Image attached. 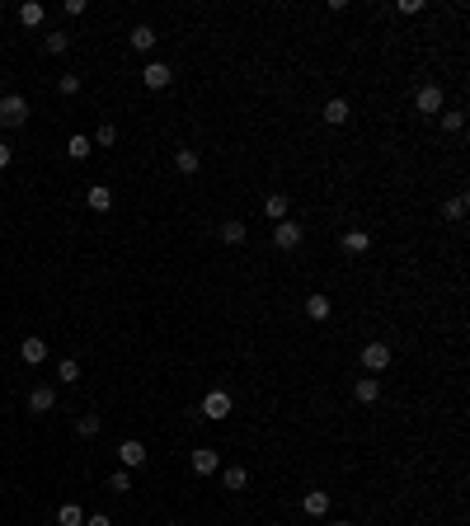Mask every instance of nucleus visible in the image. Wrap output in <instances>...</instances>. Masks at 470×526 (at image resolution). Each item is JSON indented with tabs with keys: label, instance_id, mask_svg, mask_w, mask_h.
Instances as JSON below:
<instances>
[{
	"label": "nucleus",
	"instance_id": "nucleus-7",
	"mask_svg": "<svg viewBox=\"0 0 470 526\" xmlns=\"http://www.w3.org/2000/svg\"><path fill=\"white\" fill-rule=\"evenodd\" d=\"M118 461H123V470H137V465H146V447H141L137 437H127L123 447H118Z\"/></svg>",
	"mask_w": 470,
	"mask_h": 526
},
{
	"label": "nucleus",
	"instance_id": "nucleus-20",
	"mask_svg": "<svg viewBox=\"0 0 470 526\" xmlns=\"http://www.w3.org/2000/svg\"><path fill=\"white\" fill-rule=\"evenodd\" d=\"M306 315H311V320H329V296H306Z\"/></svg>",
	"mask_w": 470,
	"mask_h": 526
},
{
	"label": "nucleus",
	"instance_id": "nucleus-33",
	"mask_svg": "<svg viewBox=\"0 0 470 526\" xmlns=\"http://www.w3.org/2000/svg\"><path fill=\"white\" fill-rule=\"evenodd\" d=\"M395 10H400V15H419V10H423V0H400Z\"/></svg>",
	"mask_w": 470,
	"mask_h": 526
},
{
	"label": "nucleus",
	"instance_id": "nucleus-27",
	"mask_svg": "<svg viewBox=\"0 0 470 526\" xmlns=\"http://www.w3.org/2000/svg\"><path fill=\"white\" fill-rule=\"evenodd\" d=\"M109 489H113V494H127V489H132V475H127V470H113V475H109Z\"/></svg>",
	"mask_w": 470,
	"mask_h": 526
},
{
	"label": "nucleus",
	"instance_id": "nucleus-2",
	"mask_svg": "<svg viewBox=\"0 0 470 526\" xmlns=\"http://www.w3.org/2000/svg\"><path fill=\"white\" fill-rule=\"evenodd\" d=\"M198 414L212 418V423H221V418H231V395L226 390H207L203 404H198Z\"/></svg>",
	"mask_w": 470,
	"mask_h": 526
},
{
	"label": "nucleus",
	"instance_id": "nucleus-13",
	"mask_svg": "<svg viewBox=\"0 0 470 526\" xmlns=\"http://www.w3.org/2000/svg\"><path fill=\"white\" fill-rule=\"evenodd\" d=\"M353 395H358L362 404H376L381 400V381H376V376H362L358 386H353Z\"/></svg>",
	"mask_w": 470,
	"mask_h": 526
},
{
	"label": "nucleus",
	"instance_id": "nucleus-11",
	"mask_svg": "<svg viewBox=\"0 0 470 526\" xmlns=\"http://www.w3.org/2000/svg\"><path fill=\"white\" fill-rule=\"evenodd\" d=\"M193 475H217V451H212V447L193 451Z\"/></svg>",
	"mask_w": 470,
	"mask_h": 526
},
{
	"label": "nucleus",
	"instance_id": "nucleus-1",
	"mask_svg": "<svg viewBox=\"0 0 470 526\" xmlns=\"http://www.w3.org/2000/svg\"><path fill=\"white\" fill-rule=\"evenodd\" d=\"M29 123V99L24 94H5L0 99V127H24Z\"/></svg>",
	"mask_w": 470,
	"mask_h": 526
},
{
	"label": "nucleus",
	"instance_id": "nucleus-12",
	"mask_svg": "<svg viewBox=\"0 0 470 526\" xmlns=\"http://www.w3.org/2000/svg\"><path fill=\"white\" fill-rule=\"evenodd\" d=\"M85 202H90V212H109V207H113V188L94 184L90 193H85Z\"/></svg>",
	"mask_w": 470,
	"mask_h": 526
},
{
	"label": "nucleus",
	"instance_id": "nucleus-17",
	"mask_svg": "<svg viewBox=\"0 0 470 526\" xmlns=\"http://www.w3.org/2000/svg\"><path fill=\"white\" fill-rule=\"evenodd\" d=\"M174 170H179V174H198V170H203L198 151H174Z\"/></svg>",
	"mask_w": 470,
	"mask_h": 526
},
{
	"label": "nucleus",
	"instance_id": "nucleus-31",
	"mask_svg": "<svg viewBox=\"0 0 470 526\" xmlns=\"http://www.w3.org/2000/svg\"><path fill=\"white\" fill-rule=\"evenodd\" d=\"M461 127H466L461 113H442V132H461Z\"/></svg>",
	"mask_w": 470,
	"mask_h": 526
},
{
	"label": "nucleus",
	"instance_id": "nucleus-16",
	"mask_svg": "<svg viewBox=\"0 0 470 526\" xmlns=\"http://www.w3.org/2000/svg\"><path fill=\"white\" fill-rule=\"evenodd\" d=\"M221 484H226V489H231V494H240V489H245V484H250V470H245V465H231V470H226V475H221Z\"/></svg>",
	"mask_w": 470,
	"mask_h": 526
},
{
	"label": "nucleus",
	"instance_id": "nucleus-23",
	"mask_svg": "<svg viewBox=\"0 0 470 526\" xmlns=\"http://www.w3.org/2000/svg\"><path fill=\"white\" fill-rule=\"evenodd\" d=\"M57 376H62L66 386H71V381H80V362H76V357H62V362H57Z\"/></svg>",
	"mask_w": 470,
	"mask_h": 526
},
{
	"label": "nucleus",
	"instance_id": "nucleus-19",
	"mask_svg": "<svg viewBox=\"0 0 470 526\" xmlns=\"http://www.w3.org/2000/svg\"><path fill=\"white\" fill-rule=\"evenodd\" d=\"M325 123H334V127L348 123V99H329L325 104Z\"/></svg>",
	"mask_w": 470,
	"mask_h": 526
},
{
	"label": "nucleus",
	"instance_id": "nucleus-30",
	"mask_svg": "<svg viewBox=\"0 0 470 526\" xmlns=\"http://www.w3.org/2000/svg\"><path fill=\"white\" fill-rule=\"evenodd\" d=\"M442 212H447V221H461V217H466V198H452Z\"/></svg>",
	"mask_w": 470,
	"mask_h": 526
},
{
	"label": "nucleus",
	"instance_id": "nucleus-24",
	"mask_svg": "<svg viewBox=\"0 0 470 526\" xmlns=\"http://www.w3.org/2000/svg\"><path fill=\"white\" fill-rule=\"evenodd\" d=\"M221 240H226V245H240V240H245V221H226V226H221Z\"/></svg>",
	"mask_w": 470,
	"mask_h": 526
},
{
	"label": "nucleus",
	"instance_id": "nucleus-32",
	"mask_svg": "<svg viewBox=\"0 0 470 526\" xmlns=\"http://www.w3.org/2000/svg\"><path fill=\"white\" fill-rule=\"evenodd\" d=\"M57 90H62V94H76L80 80H76V76H62V80H57Z\"/></svg>",
	"mask_w": 470,
	"mask_h": 526
},
{
	"label": "nucleus",
	"instance_id": "nucleus-9",
	"mask_svg": "<svg viewBox=\"0 0 470 526\" xmlns=\"http://www.w3.org/2000/svg\"><path fill=\"white\" fill-rule=\"evenodd\" d=\"M19 357H24L29 367H38V362H47V339H24V343H19Z\"/></svg>",
	"mask_w": 470,
	"mask_h": 526
},
{
	"label": "nucleus",
	"instance_id": "nucleus-3",
	"mask_svg": "<svg viewBox=\"0 0 470 526\" xmlns=\"http://www.w3.org/2000/svg\"><path fill=\"white\" fill-rule=\"evenodd\" d=\"M391 343H367V348H362V367H367V372H386V367H391Z\"/></svg>",
	"mask_w": 470,
	"mask_h": 526
},
{
	"label": "nucleus",
	"instance_id": "nucleus-21",
	"mask_svg": "<svg viewBox=\"0 0 470 526\" xmlns=\"http://www.w3.org/2000/svg\"><path fill=\"white\" fill-rule=\"evenodd\" d=\"M264 212H268L273 221H287V198H282V193H268V198H264Z\"/></svg>",
	"mask_w": 470,
	"mask_h": 526
},
{
	"label": "nucleus",
	"instance_id": "nucleus-22",
	"mask_svg": "<svg viewBox=\"0 0 470 526\" xmlns=\"http://www.w3.org/2000/svg\"><path fill=\"white\" fill-rule=\"evenodd\" d=\"M57 522H62V526H85V512H80V503H62Z\"/></svg>",
	"mask_w": 470,
	"mask_h": 526
},
{
	"label": "nucleus",
	"instance_id": "nucleus-4",
	"mask_svg": "<svg viewBox=\"0 0 470 526\" xmlns=\"http://www.w3.org/2000/svg\"><path fill=\"white\" fill-rule=\"evenodd\" d=\"M301 235H306V231H301L297 221H278V226H273V245H278V249H297Z\"/></svg>",
	"mask_w": 470,
	"mask_h": 526
},
{
	"label": "nucleus",
	"instance_id": "nucleus-34",
	"mask_svg": "<svg viewBox=\"0 0 470 526\" xmlns=\"http://www.w3.org/2000/svg\"><path fill=\"white\" fill-rule=\"evenodd\" d=\"M10 160H15V151H10V146H5V141H0V170H5V165H10Z\"/></svg>",
	"mask_w": 470,
	"mask_h": 526
},
{
	"label": "nucleus",
	"instance_id": "nucleus-29",
	"mask_svg": "<svg viewBox=\"0 0 470 526\" xmlns=\"http://www.w3.org/2000/svg\"><path fill=\"white\" fill-rule=\"evenodd\" d=\"M47 52H52V57H57V52H66V47H71V38H66V33H47Z\"/></svg>",
	"mask_w": 470,
	"mask_h": 526
},
{
	"label": "nucleus",
	"instance_id": "nucleus-18",
	"mask_svg": "<svg viewBox=\"0 0 470 526\" xmlns=\"http://www.w3.org/2000/svg\"><path fill=\"white\" fill-rule=\"evenodd\" d=\"M344 249H348V254H367V249H372V235H367V231H348L344 235Z\"/></svg>",
	"mask_w": 470,
	"mask_h": 526
},
{
	"label": "nucleus",
	"instance_id": "nucleus-25",
	"mask_svg": "<svg viewBox=\"0 0 470 526\" xmlns=\"http://www.w3.org/2000/svg\"><path fill=\"white\" fill-rule=\"evenodd\" d=\"M113 141H118V127H109V123H104L99 132H94V141H90V146H99V151H109Z\"/></svg>",
	"mask_w": 470,
	"mask_h": 526
},
{
	"label": "nucleus",
	"instance_id": "nucleus-14",
	"mask_svg": "<svg viewBox=\"0 0 470 526\" xmlns=\"http://www.w3.org/2000/svg\"><path fill=\"white\" fill-rule=\"evenodd\" d=\"M127 43L137 47V52H151V47H156V29H151V24H137V29H132V38H127Z\"/></svg>",
	"mask_w": 470,
	"mask_h": 526
},
{
	"label": "nucleus",
	"instance_id": "nucleus-5",
	"mask_svg": "<svg viewBox=\"0 0 470 526\" xmlns=\"http://www.w3.org/2000/svg\"><path fill=\"white\" fill-rule=\"evenodd\" d=\"M170 80H174V71H170L165 62H151L146 71H141V85H146V90H165Z\"/></svg>",
	"mask_w": 470,
	"mask_h": 526
},
{
	"label": "nucleus",
	"instance_id": "nucleus-26",
	"mask_svg": "<svg viewBox=\"0 0 470 526\" xmlns=\"http://www.w3.org/2000/svg\"><path fill=\"white\" fill-rule=\"evenodd\" d=\"M66 155H71V160H85V155H90V137H71L66 141Z\"/></svg>",
	"mask_w": 470,
	"mask_h": 526
},
{
	"label": "nucleus",
	"instance_id": "nucleus-28",
	"mask_svg": "<svg viewBox=\"0 0 470 526\" xmlns=\"http://www.w3.org/2000/svg\"><path fill=\"white\" fill-rule=\"evenodd\" d=\"M76 433H80V437H94V433H99V414H80Z\"/></svg>",
	"mask_w": 470,
	"mask_h": 526
},
{
	"label": "nucleus",
	"instance_id": "nucleus-35",
	"mask_svg": "<svg viewBox=\"0 0 470 526\" xmlns=\"http://www.w3.org/2000/svg\"><path fill=\"white\" fill-rule=\"evenodd\" d=\"M85 526H113V522L104 517V512H99V517H85Z\"/></svg>",
	"mask_w": 470,
	"mask_h": 526
},
{
	"label": "nucleus",
	"instance_id": "nucleus-6",
	"mask_svg": "<svg viewBox=\"0 0 470 526\" xmlns=\"http://www.w3.org/2000/svg\"><path fill=\"white\" fill-rule=\"evenodd\" d=\"M52 404H57V390L52 386H33L29 390V414H52Z\"/></svg>",
	"mask_w": 470,
	"mask_h": 526
},
{
	"label": "nucleus",
	"instance_id": "nucleus-10",
	"mask_svg": "<svg viewBox=\"0 0 470 526\" xmlns=\"http://www.w3.org/2000/svg\"><path fill=\"white\" fill-rule=\"evenodd\" d=\"M301 508H306V517H325L329 512V494L325 489H311V494L301 498Z\"/></svg>",
	"mask_w": 470,
	"mask_h": 526
},
{
	"label": "nucleus",
	"instance_id": "nucleus-8",
	"mask_svg": "<svg viewBox=\"0 0 470 526\" xmlns=\"http://www.w3.org/2000/svg\"><path fill=\"white\" fill-rule=\"evenodd\" d=\"M414 104H419V113H442V90L438 85H423V90L414 94Z\"/></svg>",
	"mask_w": 470,
	"mask_h": 526
},
{
	"label": "nucleus",
	"instance_id": "nucleus-15",
	"mask_svg": "<svg viewBox=\"0 0 470 526\" xmlns=\"http://www.w3.org/2000/svg\"><path fill=\"white\" fill-rule=\"evenodd\" d=\"M43 5H38V0H29V5H19V24H24V29H38V24H43Z\"/></svg>",
	"mask_w": 470,
	"mask_h": 526
},
{
	"label": "nucleus",
	"instance_id": "nucleus-36",
	"mask_svg": "<svg viewBox=\"0 0 470 526\" xmlns=\"http://www.w3.org/2000/svg\"><path fill=\"white\" fill-rule=\"evenodd\" d=\"M339 526H353V522H339Z\"/></svg>",
	"mask_w": 470,
	"mask_h": 526
}]
</instances>
